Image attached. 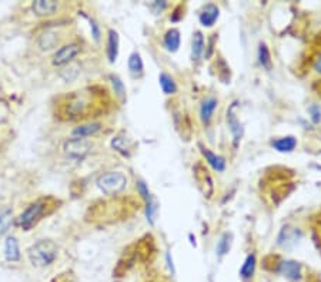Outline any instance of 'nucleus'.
<instances>
[{
    "mask_svg": "<svg viewBox=\"0 0 321 282\" xmlns=\"http://www.w3.org/2000/svg\"><path fill=\"white\" fill-rule=\"evenodd\" d=\"M59 254V247L52 240H39L28 249V257L30 264L37 268L47 267L56 261Z\"/></svg>",
    "mask_w": 321,
    "mask_h": 282,
    "instance_id": "f257e3e1",
    "label": "nucleus"
},
{
    "mask_svg": "<svg viewBox=\"0 0 321 282\" xmlns=\"http://www.w3.org/2000/svg\"><path fill=\"white\" fill-rule=\"evenodd\" d=\"M96 184L98 190L106 195H117L127 187V177L121 171H109L102 174Z\"/></svg>",
    "mask_w": 321,
    "mask_h": 282,
    "instance_id": "f03ea898",
    "label": "nucleus"
},
{
    "mask_svg": "<svg viewBox=\"0 0 321 282\" xmlns=\"http://www.w3.org/2000/svg\"><path fill=\"white\" fill-rule=\"evenodd\" d=\"M47 208H49V201L47 200H39L35 201V202H32V204L19 215L17 224H19L24 231L32 229V228L35 227L36 224L47 214Z\"/></svg>",
    "mask_w": 321,
    "mask_h": 282,
    "instance_id": "7ed1b4c3",
    "label": "nucleus"
},
{
    "mask_svg": "<svg viewBox=\"0 0 321 282\" xmlns=\"http://www.w3.org/2000/svg\"><path fill=\"white\" fill-rule=\"evenodd\" d=\"M93 144L86 138H69L63 144L64 152L71 159H84L91 151Z\"/></svg>",
    "mask_w": 321,
    "mask_h": 282,
    "instance_id": "20e7f679",
    "label": "nucleus"
},
{
    "mask_svg": "<svg viewBox=\"0 0 321 282\" xmlns=\"http://www.w3.org/2000/svg\"><path fill=\"white\" fill-rule=\"evenodd\" d=\"M237 101H233L231 106L227 110V116H226V120H227V125H229V130H230L231 136H233V144L234 147H237L241 141V138L244 136V127L243 124L240 123V120L237 117Z\"/></svg>",
    "mask_w": 321,
    "mask_h": 282,
    "instance_id": "39448f33",
    "label": "nucleus"
},
{
    "mask_svg": "<svg viewBox=\"0 0 321 282\" xmlns=\"http://www.w3.org/2000/svg\"><path fill=\"white\" fill-rule=\"evenodd\" d=\"M82 52V47L79 43H69V44H64L62 47L57 50L56 53L52 57V64L53 66H66L69 64L70 62H73L76 59L77 56L80 55Z\"/></svg>",
    "mask_w": 321,
    "mask_h": 282,
    "instance_id": "423d86ee",
    "label": "nucleus"
},
{
    "mask_svg": "<svg viewBox=\"0 0 321 282\" xmlns=\"http://www.w3.org/2000/svg\"><path fill=\"white\" fill-rule=\"evenodd\" d=\"M301 231L299 228L291 227V225H284L280 231L279 237H277V244L284 249H291L297 245V242L300 241Z\"/></svg>",
    "mask_w": 321,
    "mask_h": 282,
    "instance_id": "0eeeda50",
    "label": "nucleus"
},
{
    "mask_svg": "<svg viewBox=\"0 0 321 282\" xmlns=\"http://www.w3.org/2000/svg\"><path fill=\"white\" fill-rule=\"evenodd\" d=\"M277 271L281 275L286 276L287 279H290V281H300L301 275H303L301 264L297 261H293V260H284V261L280 262Z\"/></svg>",
    "mask_w": 321,
    "mask_h": 282,
    "instance_id": "6e6552de",
    "label": "nucleus"
},
{
    "mask_svg": "<svg viewBox=\"0 0 321 282\" xmlns=\"http://www.w3.org/2000/svg\"><path fill=\"white\" fill-rule=\"evenodd\" d=\"M217 107H218V100H217L216 97L209 96L203 100L202 104H200V110H199L200 121L203 123V125H209L213 121Z\"/></svg>",
    "mask_w": 321,
    "mask_h": 282,
    "instance_id": "1a4fd4ad",
    "label": "nucleus"
},
{
    "mask_svg": "<svg viewBox=\"0 0 321 282\" xmlns=\"http://www.w3.org/2000/svg\"><path fill=\"white\" fill-rule=\"evenodd\" d=\"M218 17H220V7L214 3H207L199 14V21L203 28H213Z\"/></svg>",
    "mask_w": 321,
    "mask_h": 282,
    "instance_id": "9d476101",
    "label": "nucleus"
},
{
    "mask_svg": "<svg viewBox=\"0 0 321 282\" xmlns=\"http://www.w3.org/2000/svg\"><path fill=\"white\" fill-rule=\"evenodd\" d=\"M199 148H200V152H202V156L204 157L206 160V163L217 172H223L226 170V159L221 157L220 154H216V152H213L210 150L209 147H204L203 144H199Z\"/></svg>",
    "mask_w": 321,
    "mask_h": 282,
    "instance_id": "9b49d317",
    "label": "nucleus"
},
{
    "mask_svg": "<svg viewBox=\"0 0 321 282\" xmlns=\"http://www.w3.org/2000/svg\"><path fill=\"white\" fill-rule=\"evenodd\" d=\"M3 254L6 258L7 262H17L20 261L21 252H20V244L19 240L14 235H7L5 240V248H3Z\"/></svg>",
    "mask_w": 321,
    "mask_h": 282,
    "instance_id": "f8f14e48",
    "label": "nucleus"
},
{
    "mask_svg": "<svg viewBox=\"0 0 321 282\" xmlns=\"http://www.w3.org/2000/svg\"><path fill=\"white\" fill-rule=\"evenodd\" d=\"M120 50V37L119 33L114 29H109L107 32V47H106V55L109 59V63H116L119 57Z\"/></svg>",
    "mask_w": 321,
    "mask_h": 282,
    "instance_id": "ddd939ff",
    "label": "nucleus"
},
{
    "mask_svg": "<svg viewBox=\"0 0 321 282\" xmlns=\"http://www.w3.org/2000/svg\"><path fill=\"white\" fill-rule=\"evenodd\" d=\"M102 129H103V124L100 123V121H90V123L79 124L77 127L73 129L71 136H73V138H87L94 136V134H97Z\"/></svg>",
    "mask_w": 321,
    "mask_h": 282,
    "instance_id": "4468645a",
    "label": "nucleus"
},
{
    "mask_svg": "<svg viewBox=\"0 0 321 282\" xmlns=\"http://www.w3.org/2000/svg\"><path fill=\"white\" fill-rule=\"evenodd\" d=\"M59 9V3L55 0H36L32 3V10L39 17H46L55 14Z\"/></svg>",
    "mask_w": 321,
    "mask_h": 282,
    "instance_id": "2eb2a0df",
    "label": "nucleus"
},
{
    "mask_svg": "<svg viewBox=\"0 0 321 282\" xmlns=\"http://www.w3.org/2000/svg\"><path fill=\"white\" fill-rule=\"evenodd\" d=\"M132 145L133 141L132 138L127 136L126 131H120L119 134H116L112 140V148L116 150L120 154L123 156H130V151H132Z\"/></svg>",
    "mask_w": 321,
    "mask_h": 282,
    "instance_id": "dca6fc26",
    "label": "nucleus"
},
{
    "mask_svg": "<svg viewBox=\"0 0 321 282\" xmlns=\"http://www.w3.org/2000/svg\"><path fill=\"white\" fill-rule=\"evenodd\" d=\"M180 43H182V35H180L179 29H168L163 35V46L170 53H176L180 48Z\"/></svg>",
    "mask_w": 321,
    "mask_h": 282,
    "instance_id": "f3484780",
    "label": "nucleus"
},
{
    "mask_svg": "<svg viewBox=\"0 0 321 282\" xmlns=\"http://www.w3.org/2000/svg\"><path fill=\"white\" fill-rule=\"evenodd\" d=\"M127 67H129V73L133 79H140L144 74V63L141 59V55L139 52H132L127 60Z\"/></svg>",
    "mask_w": 321,
    "mask_h": 282,
    "instance_id": "a211bd4d",
    "label": "nucleus"
},
{
    "mask_svg": "<svg viewBox=\"0 0 321 282\" xmlns=\"http://www.w3.org/2000/svg\"><path fill=\"white\" fill-rule=\"evenodd\" d=\"M204 52H206V40H204L202 32L197 30L191 37V60L199 62L202 59V56L204 55Z\"/></svg>",
    "mask_w": 321,
    "mask_h": 282,
    "instance_id": "6ab92c4d",
    "label": "nucleus"
},
{
    "mask_svg": "<svg viewBox=\"0 0 321 282\" xmlns=\"http://www.w3.org/2000/svg\"><path fill=\"white\" fill-rule=\"evenodd\" d=\"M271 147L279 152H291L297 147V138L294 136H284L271 140Z\"/></svg>",
    "mask_w": 321,
    "mask_h": 282,
    "instance_id": "aec40b11",
    "label": "nucleus"
},
{
    "mask_svg": "<svg viewBox=\"0 0 321 282\" xmlns=\"http://www.w3.org/2000/svg\"><path fill=\"white\" fill-rule=\"evenodd\" d=\"M256 267H257V257H256L254 252H252V254H249L245 257L244 262H243L241 268L238 271V274L245 281L252 279L254 274H256Z\"/></svg>",
    "mask_w": 321,
    "mask_h": 282,
    "instance_id": "412c9836",
    "label": "nucleus"
},
{
    "mask_svg": "<svg viewBox=\"0 0 321 282\" xmlns=\"http://www.w3.org/2000/svg\"><path fill=\"white\" fill-rule=\"evenodd\" d=\"M159 84H160L161 91H163L166 96L176 94L177 90H179L175 77L171 76V74H168V73H164V71H161L160 74H159Z\"/></svg>",
    "mask_w": 321,
    "mask_h": 282,
    "instance_id": "4be33fe9",
    "label": "nucleus"
},
{
    "mask_svg": "<svg viewBox=\"0 0 321 282\" xmlns=\"http://www.w3.org/2000/svg\"><path fill=\"white\" fill-rule=\"evenodd\" d=\"M257 59L260 66L263 67L267 71H270L273 69V60H271V53H270V48L265 43H260L258 44V52H257Z\"/></svg>",
    "mask_w": 321,
    "mask_h": 282,
    "instance_id": "5701e85b",
    "label": "nucleus"
},
{
    "mask_svg": "<svg viewBox=\"0 0 321 282\" xmlns=\"http://www.w3.org/2000/svg\"><path fill=\"white\" fill-rule=\"evenodd\" d=\"M231 242H233V235L231 233H224L220 238H218V241L216 244V255L217 258H223L226 255L229 254V251H230L231 248Z\"/></svg>",
    "mask_w": 321,
    "mask_h": 282,
    "instance_id": "b1692460",
    "label": "nucleus"
},
{
    "mask_svg": "<svg viewBox=\"0 0 321 282\" xmlns=\"http://www.w3.org/2000/svg\"><path fill=\"white\" fill-rule=\"evenodd\" d=\"M13 222V210L12 207H5L0 210V235L9 233Z\"/></svg>",
    "mask_w": 321,
    "mask_h": 282,
    "instance_id": "393cba45",
    "label": "nucleus"
},
{
    "mask_svg": "<svg viewBox=\"0 0 321 282\" xmlns=\"http://www.w3.org/2000/svg\"><path fill=\"white\" fill-rule=\"evenodd\" d=\"M57 43H59V39H57L56 33H53V32H46V33H43V35L39 37V40H37V44H39V47L42 48V50L55 48L57 46Z\"/></svg>",
    "mask_w": 321,
    "mask_h": 282,
    "instance_id": "a878e982",
    "label": "nucleus"
},
{
    "mask_svg": "<svg viewBox=\"0 0 321 282\" xmlns=\"http://www.w3.org/2000/svg\"><path fill=\"white\" fill-rule=\"evenodd\" d=\"M144 211H146V218L149 221L150 225H154L156 222V215H157V211H159V202L156 201V198H152L147 202H144Z\"/></svg>",
    "mask_w": 321,
    "mask_h": 282,
    "instance_id": "bb28decb",
    "label": "nucleus"
},
{
    "mask_svg": "<svg viewBox=\"0 0 321 282\" xmlns=\"http://www.w3.org/2000/svg\"><path fill=\"white\" fill-rule=\"evenodd\" d=\"M110 82H112L113 90H114V93H116L117 96L121 97V98L126 96V86H125V83L121 82V79H120L119 76L112 74V76H110Z\"/></svg>",
    "mask_w": 321,
    "mask_h": 282,
    "instance_id": "cd10ccee",
    "label": "nucleus"
},
{
    "mask_svg": "<svg viewBox=\"0 0 321 282\" xmlns=\"http://www.w3.org/2000/svg\"><path fill=\"white\" fill-rule=\"evenodd\" d=\"M136 188H137V191H139V194L141 195V198H143L144 202H147V201L153 198V195H152L150 190H149V186H147L143 180H139V181L136 183Z\"/></svg>",
    "mask_w": 321,
    "mask_h": 282,
    "instance_id": "c85d7f7f",
    "label": "nucleus"
},
{
    "mask_svg": "<svg viewBox=\"0 0 321 282\" xmlns=\"http://www.w3.org/2000/svg\"><path fill=\"white\" fill-rule=\"evenodd\" d=\"M308 114H310V118L314 124H318L321 121V107L318 104H311L308 107Z\"/></svg>",
    "mask_w": 321,
    "mask_h": 282,
    "instance_id": "c756f323",
    "label": "nucleus"
},
{
    "mask_svg": "<svg viewBox=\"0 0 321 282\" xmlns=\"http://www.w3.org/2000/svg\"><path fill=\"white\" fill-rule=\"evenodd\" d=\"M89 21H90V30L93 39H94V41H100L102 33H100V26L97 24V21L94 20V19H89Z\"/></svg>",
    "mask_w": 321,
    "mask_h": 282,
    "instance_id": "7c9ffc66",
    "label": "nucleus"
},
{
    "mask_svg": "<svg viewBox=\"0 0 321 282\" xmlns=\"http://www.w3.org/2000/svg\"><path fill=\"white\" fill-rule=\"evenodd\" d=\"M150 7L153 9V12L154 13H161L166 7H167V2H164V0H156V2H153L152 5H150Z\"/></svg>",
    "mask_w": 321,
    "mask_h": 282,
    "instance_id": "2f4dec72",
    "label": "nucleus"
},
{
    "mask_svg": "<svg viewBox=\"0 0 321 282\" xmlns=\"http://www.w3.org/2000/svg\"><path fill=\"white\" fill-rule=\"evenodd\" d=\"M166 264H167L168 271L171 272V275H176V268H175V262H173V257L170 252L166 254Z\"/></svg>",
    "mask_w": 321,
    "mask_h": 282,
    "instance_id": "473e14b6",
    "label": "nucleus"
},
{
    "mask_svg": "<svg viewBox=\"0 0 321 282\" xmlns=\"http://www.w3.org/2000/svg\"><path fill=\"white\" fill-rule=\"evenodd\" d=\"M313 70H314L317 74H320L321 76V53L317 56V59H315L314 63H313Z\"/></svg>",
    "mask_w": 321,
    "mask_h": 282,
    "instance_id": "72a5a7b5",
    "label": "nucleus"
}]
</instances>
